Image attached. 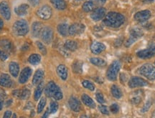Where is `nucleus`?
Here are the masks:
<instances>
[{"label":"nucleus","instance_id":"nucleus-51","mask_svg":"<svg viewBox=\"0 0 155 118\" xmlns=\"http://www.w3.org/2000/svg\"><path fill=\"white\" fill-rule=\"evenodd\" d=\"M3 105H4V99L1 96H0V110H2Z\"/></svg>","mask_w":155,"mask_h":118},{"label":"nucleus","instance_id":"nucleus-36","mask_svg":"<svg viewBox=\"0 0 155 118\" xmlns=\"http://www.w3.org/2000/svg\"><path fill=\"white\" fill-rule=\"evenodd\" d=\"M30 91L27 89H24L22 90H20V95H19V99L22 100H27L28 98H30Z\"/></svg>","mask_w":155,"mask_h":118},{"label":"nucleus","instance_id":"nucleus-38","mask_svg":"<svg viewBox=\"0 0 155 118\" xmlns=\"http://www.w3.org/2000/svg\"><path fill=\"white\" fill-rule=\"evenodd\" d=\"M82 84L84 87L89 90L90 91H94L95 90L94 84L89 80H83L82 82Z\"/></svg>","mask_w":155,"mask_h":118},{"label":"nucleus","instance_id":"nucleus-50","mask_svg":"<svg viewBox=\"0 0 155 118\" xmlns=\"http://www.w3.org/2000/svg\"><path fill=\"white\" fill-rule=\"evenodd\" d=\"M12 117V112L10 110H7L6 112H4V116H3V118H10Z\"/></svg>","mask_w":155,"mask_h":118},{"label":"nucleus","instance_id":"nucleus-11","mask_svg":"<svg viewBox=\"0 0 155 118\" xmlns=\"http://www.w3.org/2000/svg\"><path fill=\"white\" fill-rule=\"evenodd\" d=\"M0 14L4 20H10L11 18V11L7 1H3L0 2Z\"/></svg>","mask_w":155,"mask_h":118},{"label":"nucleus","instance_id":"nucleus-28","mask_svg":"<svg viewBox=\"0 0 155 118\" xmlns=\"http://www.w3.org/2000/svg\"><path fill=\"white\" fill-rule=\"evenodd\" d=\"M44 88H45V84H44L43 82L42 81L40 84H38V87H37L36 90L35 91L34 98L35 101H38V100H39V99L40 98L42 94H43Z\"/></svg>","mask_w":155,"mask_h":118},{"label":"nucleus","instance_id":"nucleus-39","mask_svg":"<svg viewBox=\"0 0 155 118\" xmlns=\"http://www.w3.org/2000/svg\"><path fill=\"white\" fill-rule=\"evenodd\" d=\"M58 103L56 101H52L50 104V112L52 114L55 113L58 110Z\"/></svg>","mask_w":155,"mask_h":118},{"label":"nucleus","instance_id":"nucleus-61","mask_svg":"<svg viewBox=\"0 0 155 118\" xmlns=\"http://www.w3.org/2000/svg\"><path fill=\"white\" fill-rule=\"evenodd\" d=\"M77 1H83V0H77Z\"/></svg>","mask_w":155,"mask_h":118},{"label":"nucleus","instance_id":"nucleus-60","mask_svg":"<svg viewBox=\"0 0 155 118\" xmlns=\"http://www.w3.org/2000/svg\"><path fill=\"white\" fill-rule=\"evenodd\" d=\"M12 118H17V114H13V115H12Z\"/></svg>","mask_w":155,"mask_h":118},{"label":"nucleus","instance_id":"nucleus-30","mask_svg":"<svg viewBox=\"0 0 155 118\" xmlns=\"http://www.w3.org/2000/svg\"><path fill=\"white\" fill-rule=\"evenodd\" d=\"M58 32L60 33L61 35H62L63 37H66L68 34V29H69V27L68 25L66 23H62L60 24L58 26Z\"/></svg>","mask_w":155,"mask_h":118},{"label":"nucleus","instance_id":"nucleus-54","mask_svg":"<svg viewBox=\"0 0 155 118\" xmlns=\"http://www.w3.org/2000/svg\"><path fill=\"white\" fill-rule=\"evenodd\" d=\"M48 115H49V111L47 110L46 112H45V114H43V117H42V118H47V117H48Z\"/></svg>","mask_w":155,"mask_h":118},{"label":"nucleus","instance_id":"nucleus-4","mask_svg":"<svg viewBox=\"0 0 155 118\" xmlns=\"http://www.w3.org/2000/svg\"><path fill=\"white\" fill-rule=\"evenodd\" d=\"M121 69L120 62L116 60L111 63V65L109 66L108 70L106 72L107 79L110 81H115L117 78L118 73Z\"/></svg>","mask_w":155,"mask_h":118},{"label":"nucleus","instance_id":"nucleus-5","mask_svg":"<svg viewBox=\"0 0 155 118\" xmlns=\"http://www.w3.org/2000/svg\"><path fill=\"white\" fill-rule=\"evenodd\" d=\"M37 15L39 18L43 20H47L52 16V9L48 5H43L40 8H39L37 11Z\"/></svg>","mask_w":155,"mask_h":118},{"label":"nucleus","instance_id":"nucleus-49","mask_svg":"<svg viewBox=\"0 0 155 118\" xmlns=\"http://www.w3.org/2000/svg\"><path fill=\"white\" fill-rule=\"evenodd\" d=\"M28 1H29L32 6H37V5L40 4V0H28Z\"/></svg>","mask_w":155,"mask_h":118},{"label":"nucleus","instance_id":"nucleus-45","mask_svg":"<svg viewBox=\"0 0 155 118\" xmlns=\"http://www.w3.org/2000/svg\"><path fill=\"white\" fill-rule=\"evenodd\" d=\"M7 58L8 55L6 53V52L0 49V60L1 61H5V60H7Z\"/></svg>","mask_w":155,"mask_h":118},{"label":"nucleus","instance_id":"nucleus-1","mask_svg":"<svg viewBox=\"0 0 155 118\" xmlns=\"http://www.w3.org/2000/svg\"><path fill=\"white\" fill-rule=\"evenodd\" d=\"M125 22V17L120 13L111 12L106 15L103 20V25L112 28H118Z\"/></svg>","mask_w":155,"mask_h":118},{"label":"nucleus","instance_id":"nucleus-14","mask_svg":"<svg viewBox=\"0 0 155 118\" xmlns=\"http://www.w3.org/2000/svg\"><path fill=\"white\" fill-rule=\"evenodd\" d=\"M151 12L149 10H142L136 13L134 15V20L137 22H144L150 18Z\"/></svg>","mask_w":155,"mask_h":118},{"label":"nucleus","instance_id":"nucleus-8","mask_svg":"<svg viewBox=\"0 0 155 118\" xmlns=\"http://www.w3.org/2000/svg\"><path fill=\"white\" fill-rule=\"evenodd\" d=\"M86 29L85 25L80 23H75L70 25L68 29V34L71 36L78 35L84 32Z\"/></svg>","mask_w":155,"mask_h":118},{"label":"nucleus","instance_id":"nucleus-26","mask_svg":"<svg viewBox=\"0 0 155 118\" xmlns=\"http://www.w3.org/2000/svg\"><path fill=\"white\" fill-rule=\"evenodd\" d=\"M50 1L52 6L58 10H64L67 7V4L65 0H50Z\"/></svg>","mask_w":155,"mask_h":118},{"label":"nucleus","instance_id":"nucleus-52","mask_svg":"<svg viewBox=\"0 0 155 118\" xmlns=\"http://www.w3.org/2000/svg\"><path fill=\"white\" fill-rule=\"evenodd\" d=\"M3 27H4V22H3V20L0 18V32L2 30Z\"/></svg>","mask_w":155,"mask_h":118},{"label":"nucleus","instance_id":"nucleus-57","mask_svg":"<svg viewBox=\"0 0 155 118\" xmlns=\"http://www.w3.org/2000/svg\"><path fill=\"white\" fill-rule=\"evenodd\" d=\"M98 1H99L100 3H102V4H103V3H105L106 1H107V0H98Z\"/></svg>","mask_w":155,"mask_h":118},{"label":"nucleus","instance_id":"nucleus-24","mask_svg":"<svg viewBox=\"0 0 155 118\" xmlns=\"http://www.w3.org/2000/svg\"><path fill=\"white\" fill-rule=\"evenodd\" d=\"M0 47L2 48L5 52H12V44L11 41L7 39H0Z\"/></svg>","mask_w":155,"mask_h":118},{"label":"nucleus","instance_id":"nucleus-10","mask_svg":"<svg viewBox=\"0 0 155 118\" xmlns=\"http://www.w3.org/2000/svg\"><path fill=\"white\" fill-rule=\"evenodd\" d=\"M148 84L147 82L142 77H133L128 81V86L131 88L141 87L147 86Z\"/></svg>","mask_w":155,"mask_h":118},{"label":"nucleus","instance_id":"nucleus-46","mask_svg":"<svg viewBox=\"0 0 155 118\" xmlns=\"http://www.w3.org/2000/svg\"><path fill=\"white\" fill-rule=\"evenodd\" d=\"M63 93L62 92H61V90H59V91L57 92L55 94V95L53 96V99H55V100H61L63 99Z\"/></svg>","mask_w":155,"mask_h":118},{"label":"nucleus","instance_id":"nucleus-6","mask_svg":"<svg viewBox=\"0 0 155 118\" xmlns=\"http://www.w3.org/2000/svg\"><path fill=\"white\" fill-rule=\"evenodd\" d=\"M40 36L43 42L47 44H50L53 39V30L50 27H43V30L40 33Z\"/></svg>","mask_w":155,"mask_h":118},{"label":"nucleus","instance_id":"nucleus-48","mask_svg":"<svg viewBox=\"0 0 155 118\" xmlns=\"http://www.w3.org/2000/svg\"><path fill=\"white\" fill-rule=\"evenodd\" d=\"M123 41H124V37H119L115 41V46L116 47H119L122 44Z\"/></svg>","mask_w":155,"mask_h":118},{"label":"nucleus","instance_id":"nucleus-13","mask_svg":"<svg viewBox=\"0 0 155 118\" xmlns=\"http://www.w3.org/2000/svg\"><path fill=\"white\" fill-rule=\"evenodd\" d=\"M106 16V9L103 7H98L95 9L91 15V17L93 20L99 21L103 20Z\"/></svg>","mask_w":155,"mask_h":118},{"label":"nucleus","instance_id":"nucleus-42","mask_svg":"<svg viewBox=\"0 0 155 118\" xmlns=\"http://www.w3.org/2000/svg\"><path fill=\"white\" fill-rule=\"evenodd\" d=\"M137 40V38H135L134 37H133V36L130 35L129 38H128V39H127L126 42L125 43V46L127 47H130L132 44H134V43Z\"/></svg>","mask_w":155,"mask_h":118},{"label":"nucleus","instance_id":"nucleus-37","mask_svg":"<svg viewBox=\"0 0 155 118\" xmlns=\"http://www.w3.org/2000/svg\"><path fill=\"white\" fill-rule=\"evenodd\" d=\"M45 105H46V98H42L39 101V103L38 105V113H41L43 110L45 108Z\"/></svg>","mask_w":155,"mask_h":118},{"label":"nucleus","instance_id":"nucleus-25","mask_svg":"<svg viewBox=\"0 0 155 118\" xmlns=\"http://www.w3.org/2000/svg\"><path fill=\"white\" fill-rule=\"evenodd\" d=\"M81 100L83 104L90 108H95L96 107V103L93 100V99L89 97V95L83 94L81 96Z\"/></svg>","mask_w":155,"mask_h":118},{"label":"nucleus","instance_id":"nucleus-33","mask_svg":"<svg viewBox=\"0 0 155 118\" xmlns=\"http://www.w3.org/2000/svg\"><path fill=\"white\" fill-rule=\"evenodd\" d=\"M111 92L113 97L116 99H120L121 98V96H122V93H121V90L119 89V87L115 85V84H114V85L111 86Z\"/></svg>","mask_w":155,"mask_h":118},{"label":"nucleus","instance_id":"nucleus-2","mask_svg":"<svg viewBox=\"0 0 155 118\" xmlns=\"http://www.w3.org/2000/svg\"><path fill=\"white\" fill-rule=\"evenodd\" d=\"M12 30L17 36L23 37L29 32V25L27 22L24 20L17 21L12 26Z\"/></svg>","mask_w":155,"mask_h":118},{"label":"nucleus","instance_id":"nucleus-35","mask_svg":"<svg viewBox=\"0 0 155 118\" xmlns=\"http://www.w3.org/2000/svg\"><path fill=\"white\" fill-rule=\"evenodd\" d=\"M130 35L133 36V37H134L138 39L140 37H142L143 32H142V30L140 28H137H137H134L131 29V32H130Z\"/></svg>","mask_w":155,"mask_h":118},{"label":"nucleus","instance_id":"nucleus-59","mask_svg":"<svg viewBox=\"0 0 155 118\" xmlns=\"http://www.w3.org/2000/svg\"><path fill=\"white\" fill-rule=\"evenodd\" d=\"M151 118H155V111L152 113V115H151Z\"/></svg>","mask_w":155,"mask_h":118},{"label":"nucleus","instance_id":"nucleus-47","mask_svg":"<svg viewBox=\"0 0 155 118\" xmlns=\"http://www.w3.org/2000/svg\"><path fill=\"white\" fill-rule=\"evenodd\" d=\"M151 100H149V101H147V103L145 104V105L144 106L143 108L142 109V112H147V111L149 110V108H150V107H151Z\"/></svg>","mask_w":155,"mask_h":118},{"label":"nucleus","instance_id":"nucleus-15","mask_svg":"<svg viewBox=\"0 0 155 118\" xmlns=\"http://www.w3.org/2000/svg\"><path fill=\"white\" fill-rule=\"evenodd\" d=\"M68 105L72 110L75 112H80L81 109V105L78 100L75 97H70L68 100Z\"/></svg>","mask_w":155,"mask_h":118},{"label":"nucleus","instance_id":"nucleus-41","mask_svg":"<svg viewBox=\"0 0 155 118\" xmlns=\"http://www.w3.org/2000/svg\"><path fill=\"white\" fill-rule=\"evenodd\" d=\"M96 98L98 102H99L100 104H103L105 102L104 97H103V94L101 93H97L96 95Z\"/></svg>","mask_w":155,"mask_h":118},{"label":"nucleus","instance_id":"nucleus-17","mask_svg":"<svg viewBox=\"0 0 155 118\" xmlns=\"http://www.w3.org/2000/svg\"><path fill=\"white\" fill-rule=\"evenodd\" d=\"M105 50V45L103 43L99 42H93L91 45V52L95 55H98V54L103 52Z\"/></svg>","mask_w":155,"mask_h":118},{"label":"nucleus","instance_id":"nucleus-40","mask_svg":"<svg viewBox=\"0 0 155 118\" xmlns=\"http://www.w3.org/2000/svg\"><path fill=\"white\" fill-rule=\"evenodd\" d=\"M36 45L38 47V50H40V52L43 54V55H45L47 54V50L45 48V45H44L43 43L40 42H36Z\"/></svg>","mask_w":155,"mask_h":118},{"label":"nucleus","instance_id":"nucleus-43","mask_svg":"<svg viewBox=\"0 0 155 118\" xmlns=\"http://www.w3.org/2000/svg\"><path fill=\"white\" fill-rule=\"evenodd\" d=\"M98 109H99L100 112H101L102 114H109V110H108V107H107L106 105H99L98 106Z\"/></svg>","mask_w":155,"mask_h":118},{"label":"nucleus","instance_id":"nucleus-9","mask_svg":"<svg viewBox=\"0 0 155 118\" xmlns=\"http://www.w3.org/2000/svg\"><path fill=\"white\" fill-rule=\"evenodd\" d=\"M137 56L141 59H149L155 56V45H151L147 49L138 52Z\"/></svg>","mask_w":155,"mask_h":118},{"label":"nucleus","instance_id":"nucleus-18","mask_svg":"<svg viewBox=\"0 0 155 118\" xmlns=\"http://www.w3.org/2000/svg\"><path fill=\"white\" fill-rule=\"evenodd\" d=\"M43 29V25L40 22H35L32 25V34L34 37H38Z\"/></svg>","mask_w":155,"mask_h":118},{"label":"nucleus","instance_id":"nucleus-62","mask_svg":"<svg viewBox=\"0 0 155 118\" xmlns=\"http://www.w3.org/2000/svg\"><path fill=\"white\" fill-rule=\"evenodd\" d=\"M20 118H22V117H20Z\"/></svg>","mask_w":155,"mask_h":118},{"label":"nucleus","instance_id":"nucleus-34","mask_svg":"<svg viewBox=\"0 0 155 118\" xmlns=\"http://www.w3.org/2000/svg\"><path fill=\"white\" fill-rule=\"evenodd\" d=\"M73 70L74 72L78 74L81 73L83 72V63L80 61H76L73 64Z\"/></svg>","mask_w":155,"mask_h":118},{"label":"nucleus","instance_id":"nucleus-19","mask_svg":"<svg viewBox=\"0 0 155 118\" xmlns=\"http://www.w3.org/2000/svg\"><path fill=\"white\" fill-rule=\"evenodd\" d=\"M30 6L27 4H22L15 8V12L19 17H23L27 15L29 10Z\"/></svg>","mask_w":155,"mask_h":118},{"label":"nucleus","instance_id":"nucleus-29","mask_svg":"<svg viewBox=\"0 0 155 118\" xmlns=\"http://www.w3.org/2000/svg\"><path fill=\"white\" fill-rule=\"evenodd\" d=\"M64 48L69 51L74 52L78 49V44L75 41L67 40L64 44Z\"/></svg>","mask_w":155,"mask_h":118},{"label":"nucleus","instance_id":"nucleus-12","mask_svg":"<svg viewBox=\"0 0 155 118\" xmlns=\"http://www.w3.org/2000/svg\"><path fill=\"white\" fill-rule=\"evenodd\" d=\"M32 72V71L30 67H24L22 70V72H20V74H19V82L20 84H24V83L27 82L30 77H31Z\"/></svg>","mask_w":155,"mask_h":118},{"label":"nucleus","instance_id":"nucleus-16","mask_svg":"<svg viewBox=\"0 0 155 118\" xmlns=\"http://www.w3.org/2000/svg\"><path fill=\"white\" fill-rule=\"evenodd\" d=\"M144 98V92L139 90L132 93L131 95V101L134 105H139L142 101Z\"/></svg>","mask_w":155,"mask_h":118},{"label":"nucleus","instance_id":"nucleus-55","mask_svg":"<svg viewBox=\"0 0 155 118\" xmlns=\"http://www.w3.org/2000/svg\"><path fill=\"white\" fill-rule=\"evenodd\" d=\"M12 102V100H9L8 101L6 102V106H7V107H8V106H10V105H11Z\"/></svg>","mask_w":155,"mask_h":118},{"label":"nucleus","instance_id":"nucleus-22","mask_svg":"<svg viewBox=\"0 0 155 118\" xmlns=\"http://www.w3.org/2000/svg\"><path fill=\"white\" fill-rule=\"evenodd\" d=\"M57 74L63 80H66L68 78V68L66 65H60L57 67Z\"/></svg>","mask_w":155,"mask_h":118},{"label":"nucleus","instance_id":"nucleus-21","mask_svg":"<svg viewBox=\"0 0 155 118\" xmlns=\"http://www.w3.org/2000/svg\"><path fill=\"white\" fill-rule=\"evenodd\" d=\"M44 74H45L44 71L41 69H39L35 72L34 76H33L32 81L33 85H38L43 81Z\"/></svg>","mask_w":155,"mask_h":118},{"label":"nucleus","instance_id":"nucleus-44","mask_svg":"<svg viewBox=\"0 0 155 118\" xmlns=\"http://www.w3.org/2000/svg\"><path fill=\"white\" fill-rule=\"evenodd\" d=\"M110 111L114 114L118 113V112L119 111V105L117 104H112L110 107Z\"/></svg>","mask_w":155,"mask_h":118},{"label":"nucleus","instance_id":"nucleus-32","mask_svg":"<svg viewBox=\"0 0 155 118\" xmlns=\"http://www.w3.org/2000/svg\"><path fill=\"white\" fill-rule=\"evenodd\" d=\"M28 61L33 65H38L41 61V57L38 54H32L28 58Z\"/></svg>","mask_w":155,"mask_h":118},{"label":"nucleus","instance_id":"nucleus-58","mask_svg":"<svg viewBox=\"0 0 155 118\" xmlns=\"http://www.w3.org/2000/svg\"><path fill=\"white\" fill-rule=\"evenodd\" d=\"M80 118H89V117H88L87 115H85V114H83V115L80 116Z\"/></svg>","mask_w":155,"mask_h":118},{"label":"nucleus","instance_id":"nucleus-23","mask_svg":"<svg viewBox=\"0 0 155 118\" xmlns=\"http://www.w3.org/2000/svg\"><path fill=\"white\" fill-rule=\"evenodd\" d=\"M9 70L12 77H17L19 72V66L18 63L15 62H10V65H9Z\"/></svg>","mask_w":155,"mask_h":118},{"label":"nucleus","instance_id":"nucleus-7","mask_svg":"<svg viewBox=\"0 0 155 118\" xmlns=\"http://www.w3.org/2000/svg\"><path fill=\"white\" fill-rule=\"evenodd\" d=\"M59 90H61L59 87L53 81H50L45 86V94L47 98H53L55 94L59 91Z\"/></svg>","mask_w":155,"mask_h":118},{"label":"nucleus","instance_id":"nucleus-53","mask_svg":"<svg viewBox=\"0 0 155 118\" xmlns=\"http://www.w3.org/2000/svg\"><path fill=\"white\" fill-rule=\"evenodd\" d=\"M29 50V45L27 44H24L23 46L22 47V50Z\"/></svg>","mask_w":155,"mask_h":118},{"label":"nucleus","instance_id":"nucleus-3","mask_svg":"<svg viewBox=\"0 0 155 118\" xmlns=\"http://www.w3.org/2000/svg\"><path fill=\"white\" fill-rule=\"evenodd\" d=\"M139 74L149 80H155V66L144 64L138 69Z\"/></svg>","mask_w":155,"mask_h":118},{"label":"nucleus","instance_id":"nucleus-27","mask_svg":"<svg viewBox=\"0 0 155 118\" xmlns=\"http://www.w3.org/2000/svg\"><path fill=\"white\" fill-rule=\"evenodd\" d=\"M96 7V4H95L94 1L93 0H89V1H86L82 6V9L85 12H90L95 9Z\"/></svg>","mask_w":155,"mask_h":118},{"label":"nucleus","instance_id":"nucleus-20","mask_svg":"<svg viewBox=\"0 0 155 118\" xmlns=\"http://www.w3.org/2000/svg\"><path fill=\"white\" fill-rule=\"evenodd\" d=\"M0 85L4 87H10L12 85V80L7 74H1L0 76Z\"/></svg>","mask_w":155,"mask_h":118},{"label":"nucleus","instance_id":"nucleus-63","mask_svg":"<svg viewBox=\"0 0 155 118\" xmlns=\"http://www.w3.org/2000/svg\"><path fill=\"white\" fill-rule=\"evenodd\" d=\"M154 64H155V62H154Z\"/></svg>","mask_w":155,"mask_h":118},{"label":"nucleus","instance_id":"nucleus-31","mask_svg":"<svg viewBox=\"0 0 155 118\" xmlns=\"http://www.w3.org/2000/svg\"><path fill=\"white\" fill-rule=\"evenodd\" d=\"M90 62L92 63L93 65L97 67H103L106 65V62L104 60L101 58H98V57H92L90 59Z\"/></svg>","mask_w":155,"mask_h":118},{"label":"nucleus","instance_id":"nucleus-56","mask_svg":"<svg viewBox=\"0 0 155 118\" xmlns=\"http://www.w3.org/2000/svg\"><path fill=\"white\" fill-rule=\"evenodd\" d=\"M142 1L146 3H150V2H152V1H154V0H142Z\"/></svg>","mask_w":155,"mask_h":118}]
</instances>
